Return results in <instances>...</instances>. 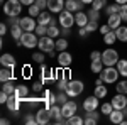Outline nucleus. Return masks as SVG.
<instances>
[{
    "mask_svg": "<svg viewBox=\"0 0 127 125\" xmlns=\"http://www.w3.org/2000/svg\"><path fill=\"white\" fill-rule=\"evenodd\" d=\"M119 76H120V73H119L117 66H105L103 71L100 73V78L103 79L105 85H114V83H117Z\"/></svg>",
    "mask_w": 127,
    "mask_h": 125,
    "instance_id": "1",
    "label": "nucleus"
},
{
    "mask_svg": "<svg viewBox=\"0 0 127 125\" xmlns=\"http://www.w3.org/2000/svg\"><path fill=\"white\" fill-rule=\"evenodd\" d=\"M22 12V3L19 0H7L3 2V14L7 17H19Z\"/></svg>",
    "mask_w": 127,
    "mask_h": 125,
    "instance_id": "2",
    "label": "nucleus"
},
{
    "mask_svg": "<svg viewBox=\"0 0 127 125\" xmlns=\"http://www.w3.org/2000/svg\"><path fill=\"white\" fill-rule=\"evenodd\" d=\"M39 44V39H37V36L34 34V32H24L22 34V37L17 41V48H27V49H32V48H36Z\"/></svg>",
    "mask_w": 127,
    "mask_h": 125,
    "instance_id": "3",
    "label": "nucleus"
},
{
    "mask_svg": "<svg viewBox=\"0 0 127 125\" xmlns=\"http://www.w3.org/2000/svg\"><path fill=\"white\" fill-rule=\"evenodd\" d=\"M83 90H85L83 81H80V79H69V81H68L66 93H68L69 98H76L78 95H81V93H83Z\"/></svg>",
    "mask_w": 127,
    "mask_h": 125,
    "instance_id": "4",
    "label": "nucleus"
},
{
    "mask_svg": "<svg viewBox=\"0 0 127 125\" xmlns=\"http://www.w3.org/2000/svg\"><path fill=\"white\" fill-rule=\"evenodd\" d=\"M119 59H120L119 58V52L112 48L105 49V51L102 52V63H103L105 66H115L119 63Z\"/></svg>",
    "mask_w": 127,
    "mask_h": 125,
    "instance_id": "5",
    "label": "nucleus"
},
{
    "mask_svg": "<svg viewBox=\"0 0 127 125\" xmlns=\"http://www.w3.org/2000/svg\"><path fill=\"white\" fill-rule=\"evenodd\" d=\"M58 22L61 27H66V29H71L73 25H75V15H73V12H69V10H63V12H59V17H58Z\"/></svg>",
    "mask_w": 127,
    "mask_h": 125,
    "instance_id": "6",
    "label": "nucleus"
},
{
    "mask_svg": "<svg viewBox=\"0 0 127 125\" xmlns=\"http://www.w3.org/2000/svg\"><path fill=\"white\" fill-rule=\"evenodd\" d=\"M37 48L42 51V52H53L54 49H56V41L53 37H49V36H42L39 37V44H37Z\"/></svg>",
    "mask_w": 127,
    "mask_h": 125,
    "instance_id": "7",
    "label": "nucleus"
},
{
    "mask_svg": "<svg viewBox=\"0 0 127 125\" xmlns=\"http://www.w3.org/2000/svg\"><path fill=\"white\" fill-rule=\"evenodd\" d=\"M41 79L46 81H56L58 79V71H54L53 68H48L44 63L41 64Z\"/></svg>",
    "mask_w": 127,
    "mask_h": 125,
    "instance_id": "8",
    "label": "nucleus"
},
{
    "mask_svg": "<svg viewBox=\"0 0 127 125\" xmlns=\"http://www.w3.org/2000/svg\"><path fill=\"white\" fill-rule=\"evenodd\" d=\"M19 25L24 29V32H34L36 27H37V22H36V17L27 15V17H20Z\"/></svg>",
    "mask_w": 127,
    "mask_h": 125,
    "instance_id": "9",
    "label": "nucleus"
},
{
    "mask_svg": "<svg viewBox=\"0 0 127 125\" xmlns=\"http://www.w3.org/2000/svg\"><path fill=\"white\" fill-rule=\"evenodd\" d=\"M76 110H78V105L73 101V100H68L66 103H63L61 105V112H63V117L68 120L69 117H73L75 113H76Z\"/></svg>",
    "mask_w": 127,
    "mask_h": 125,
    "instance_id": "10",
    "label": "nucleus"
},
{
    "mask_svg": "<svg viewBox=\"0 0 127 125\" xmlns=\"http://www.w3.org/2000/svg\"><path fill=\"white\" fill-rule=\"evenodd\" d=\"M98 105H100V98L97 95L93 96H87L85 100H83V110L85 112H93V110H97Z\"/></svg>",
    "mask_w": 127,
    "mask_h": 125,
    "instance_id": "11",
    "label": "nucleus"
},
{
    "mask_svg": "<svg viewBox=\"0 0 127 125\" xmlns=\"http://www.w3.org/2000/svg\"><path fill=\"white\" fill-rule=\"evenodd\" d=\"M51 118H53V117H51V112H49V108H46V106L36 112V120H37V124H39V125L49 124Z\"/></svg>",
    "mask_w": 127,
    "mask_h": 125,
    "instance_id": "12",
    "label": "nucleus"
},
{
    "mask_svg": "<svg viewBox=\"0 0 127 125\" xmlns=\"http://www.w3.org/2000/svg\"><path fill=\"white\" fill-rule=\"evenodd\" d=\"M41 100H42V103L46 108H51L53 105H56L58 103V95H54L53 91H49V90H44V93L41 96Z\"/></svg>",
    "mask_w": 127,
    "mask_h": 125,
    "instance_id": "13",
    "label": "nucleus"
},
{
    "mask_svg": "<svg viewBox=\"0 0 127 125\" xmlns=\"http://www.w3.org/2000/svg\"><path fill=\"white\" fill-rule=\"evenodd\" d=\"M71 63H73V56L69 54L68 51H61L58 54V64L59 68H64V69H68L71 66Z\"/></svg>",
    "mask_w": 127,
    "mask_h": 125,
    "instance_id": "14",
    "label": "nucleus"
},
{
    "mask_svg": "<svg viewBox=\"0 0 127 125\" xmlns=\"http://www.w3.org/2000/svg\"><path fill=\"white\" fill-rule=\"evenodd\" d=\"M48 10L51 14H59L64 10V0H48Z\"/></svg>",
    "mask_w": 127,
    "mask_h": 125,
    "instance_id": "15",
    "label": "nucleus"
},
{
    "mask_svg": "<svg viewBox=\"0 0 127 125\" xmlns=\"http://www.w3.org/2000/svg\"><path fill=\"white\" fill-rule=\"evenodd\" d=\"M112 105H114V108H117V110H124L127 106V95L117 93V95L112 98Z\"/></svg>",
    "mask_w": 127,
    "mask_h": 125,
    "instance_id": "16",
    "label": "nucleus"
},
{
    "mask_svg": "<svg viewBox=\"0 0 127 125\" xmlns=\"http://www.w3.org/2000/svg\"><path fill=\"white\" fill-rule=\"evenodd\" d=\"M0 64H2L3 68H10V69H14L15 64H17V59L14 58L10 52H5V54L0 56Z\"/></svg>",
    "mask_w": 127,
    "mask_h": 125,
    "instance_id": "17",
    "label": "nucleus"
},
{
    "mask_svg": "<svg viewBox=\"0 0 127 125\" xmlns=\"http://www.w3.org/2000/svg\"><path fill=\"white\" fill-rule=\"evenodd\" d=\"M83 2L81 0H64V9L69 10V12H80L83 9Z\"/></svg>",
    "mask_w": 127,
    "mask_h": 125,
    "instance_id": "18",
    "label": "nucleus"
},
{
    "mask_svg": "<svg viewBox=\"0 0 127 125\" xmlns=\"http://www.w3.org/2000/svg\"><path fill=\"white\" fill-rule=\"evenodd\" d=\"M122 17H120V14H112V15H108V19H107V24L110 25V29L112 30H115L119 29L120 25H122Z\"/></svg>",
    "mask_w": 127,
    "mask_h": 125,
    "instance_id": "19",
    "label": "nucleus"
},
{
    "mask_svg": "<svg viewBox=\"0 0 127 125\" xmlns=\"http://www.w3.org/2000/svg\"><path fill=\"white\" fill-rule=\"evenodd\" d=\"M20 103H22V101H20L15 95H10L5 105H7V108H9L10 112H19V110H20Z\"/></svg>",
    "mask_w": 127,
    "mask_h": 125,
    "instance_id": "20",
    "label": "nucleus"
},
{
    "mask_svg": "<svg viewBox=\"0 0 127 125\" xmlns=\"http://www.w3.org/2000/svg\"><path fill=\"white\" fill-rule=\"evenodd\" d=\"M88 20H90V19H88L87 12H81V10L76 12V15H75V24H76L78 27H85V25L88 24Z\"/></svg>",
    "mask_w": 127,
    "mask_h": 125,
    "instance_id": "21",
    "label": "nucleus"
},
{
    "mask_svg": "<svg viewBox=\"0 0 127 125\" xmlns=\"http://www.w3.org/2000/svg\"><path fill=\"white\" fill-rule=\"evenodd\" d=\"M108 118H110V122H112V124H119V125H120V124H122V120L126 118V115H124V112H122V110L114 108V112L108 115Z\"/></svg>",
    "mask_w": 127,
    "mask_h": 125,
    "instance_id": "22",
    "label": "nucleus"
},
{
    "mask_svg": "<svg viewBox=\"0 0 127 125\" xmlns=\"http://www.w3.org/2000/svg\"><path fill=\"white\" fill-rule=\"evenodd\" d=\"M98 120H100V113H97V110L87 112V118H85V124L87 125H97Z\"/></svg>",
    "mask_w": 127,
    "mask_h": 125,
    "instance_id": "23",
    "label": "nucleus"
},
{
    "mask_svg": "<svg viewBox=\"0 0 127 125\" xmlns=\"http://www.w3.org/2000/svg\"><path fill=\"white\" fill-rule=\"evenodd\" d=\"M14 95L19 98L20 101H24L26 98H27V95H29V88L24 86V85H17V88H15V93Z\"/></svg>",
    "mask_w": 127,
    "mask_h": 125,
    "instance_id": "24",
    "label": "nucleus"
},
{
    "mask_svg": "<svg viewBox=\"0 0 127 125\" xmlns=\"http://www.w3.org/2000/svg\"><path fill=\"white\" fill-rule=\"evenodd\" d=\"M10 79H14V69L2 66V71H0V81L5 83V81H10Z\"/></svg>",
    "mask_w": 127,
    "mask_h": 125,
    "instance_id": "25",
    "label": "nucleus"
},
{
    "mask_svg": "<svg viewBox=\"0 0 127 125\" xmlns=\"http://www.w3.org/2000/svg\"><path fill=\"white\" fill-rule=\"evenodd\" d=\"M53 22V17H51V12H41L37 15V24H42V25H49Z\"/></svg>",
    "mask_w": 127,
    "mask_h": 125,
    "instance_id": "26",
    "label": "nucleus"
},
{
    "mask_svg": "<svg viewBox=\"0 0 127 125\" xmlns=\"http://www.w3.org/2000/svg\"><path fill=\"white\" fill-rule=\"evenodd\" d=\"M15 83H14V79H10V81H5V83H2V91H5V93H9V95H14L15 93Z\"/></svg>",
    "mask_w": 127,
    "mask_h": 125,
    "instance_id": "27",
    "label": "nucleus"
},
{
    "mask_svg": "<svg viewBox=\"0 0 127 125\" xmlns=\"http://www.w3.org/2000/svg\"><path fill=\"white\" fill-rule=\"evenodd\" d=\"M115 41H117V34H115V30H110V32H107V34L103 36V42H105L107 46H114Z\"/></svg>",
    "mask_w": 127,
    "mask_h": 125,
    "instance_id": "28",
    "label": "nucleus"
},
{
    "mask_svg": "<svg viewBox=\"0 0 127 125\" xmlns=\"http://www.w3.org/2000/svg\"><path fill=\"white\" fill-rule=\"evenodd\" d=\"M115 34L120 42H127V25H120L119 29H115Z\"/></svg>",
    "mask_w": 127,
    "mask_h": 125,
    "instance_id": "29",
    "label": "nucleus"
},
{
    "mask_svg": "<svg viewBox=\"0 0 127 125\" xmlns=\"http://www.w3.org/2000/svg\"><path fill=\"white\" fill-rule=\"evenodd\" d=\"M22 34H24V29L20 27V25H12L10 27V36L15 39V41H19L22 37Z\"/></svg>",
    "mask_w": 127,
    "mask_h": 125,
    "instance_id": "30",
    "label": "nucleus"
},
{
    "mask_svg": "<svg viewBox=\"0 0 127 125\" xmlns=\"http://www.w3.org/2000/svg\"><path fill=\"white\" fill-rule=\"evenodd\" d=\"M119 69V73H120V76L127 78V59H119V63L115 64Z\"/></svg>",
    "mask_w": 127,
    "mask_h": 125,
    "instance_id": "31",
    "label": "nucleus"
},
{
    "mask_svg": "<svg viewBox=\"0 0 127 125\" xmlns=\"http://www.w3.org/2000/svg\"><path fill=\"white\" fill-rule=\"evenodd\" d=\"M103 63L102 61H92V64H90V69H92V73H97V75H100L102 71H103Z\"/></svg>",
    "mask_w": 127,
    "mask_h": 125,
    "instance_id": "32",
    "label": "nucleus"
},
{
    "mask_svg": "<svg viewBox=\"0 0 127 125\" xmlns=\"http://www.w3.org/2000/svg\"><path fill=\"white\" fill-rule=\"evenodd\" d=\"M119 12H120V3H117V2H114L112 5H107V7H105V14H107V15L119 14Z\"/></svg>",
    "mask_w": 127,
    "mask_h": 125,
    "instance_id": "33",
    "label": "nucleus"
},
{
    "mask_svg": "<svg viewBox=\"0 0 127 125\" xmlns=\"http://www.w3.org/2000/svg\"><path fill=\"white\" fill-rule=\"evenodd\" d=\"M93 95H97L98 98H100V100H102V98H105V96L108 95V90H107V86H105V85L95 86V93H93Z\"/></svg>",
    "mask_w": 127,
    "mask_h": 125,
    "instance_id": "34",
    "label": "nucleus"
},
{
    "mask_svg": "<svg viewBox=\"0 0 127 125\" xmlns=\"http://www.w3.org/2000/svg\"><path fill=\"white\" fill-rule=\"evenodd\" d=\"M68 49V41L64 37H59V39H56V51H66Z\"/></svg>",
    "mask_w": 127,
    "mask_h": 125,
    "instance_id": "35",
    "label": "nucleus"
},
{
    "mask_svg": "<svg viewBox=\"0 0 127 125\" xmlns=\"http://www.w3.org/2000/svg\"><path fill=\"white\" fill-rule=\"evenodd\" d=\"M66 124H68V125H81V124H85V120H83L80 115L75 113L73 117H69L68 120H66Z\"/></svg>",
    "mask_w": 127,
    "mask_h": 125,
    "instance_id": "36",
    "label": "nucleus"
},
{
    "mask_svg": "<svg viewBox=\"0 0 127 125\" xmlns=\"http://www.w3.org/2000/svg\"><path fill=\"white\" fill-rule=\"evenodd\" d=\"M41 12H42V10L39 9V5H37L36 2H34L32 5H29V15L31 17H36V19H37V15H39Z\"/></svg>",
    "mask_w": 127,
    "mask_h": 125,
    "instance_id": "37",
    "label": "nucleus"
},
{
    "mask_svg": "<svg viewBox=\"0 0 127 125\" xmlns=\"http://www.w3.org/2000/svg\"><path fill=\"white\" fill-rule=\"evenodd\" d=\"M112 112H114V105H112V101H110V103H103V105L100 106V113H103V115L108 117Z\"/></svg>",
    "mask_w": 127,
    "mask_h": 125,
    "instance_id": "38",
    "label": "nucleus"
},
{
    "mask_svg": "<svg viewBox=\"0 0 127 125\" xmlns=\"http://www.w3.org/2000/svg\"><path fill=\"white\" fill-rule=\"evenodd\" d=\"M108 3H107V0H93L92 2V9H95V10H102V9H105Z\"/></svg>",
    "mask_w": 127,
    "mask_h": 125,
    "instance_id": "39",
    "label": "nucleus"
},
{
    "mask_svg": "<svg viewBox=\"0 0 127 125\" xmlns=\"http://www.w3.org/2000/svg\"><path fill=\"white\" fill-rule=\"evenodd\" d=\"M59 34H61V30H59L56 25H48V36L49 37L56 39V37H59Z\"/></svg>",
    "mask_w": 127,
    "mask_h": 125,
    "instance_id": "40",
    "label": "nucleus"
},
{
    "mask_svg": "<svg viewBox=\"0 0 127 125\" xmlns=\"http://www.w3.org/2000/svg\"><path fill=\"white\" fill-rule=\"evenodd\" d=\"M68 81H69V79H66V78H58V81H56V86H58L59 91H66Z\"/></svg>",
    "mask_w": 127,
    "mask_h": 125,
    "instance_id": "41",
    "label": "nucleus"
},
{
    "mask_svg": "<svg viewBox=\"0 0 127 125\" xmlns=\"http://www.w3.org/2000/svg\"><path fill=\"white\" fill-rule=\"evenodd\" d=\"M115 90H117V93H124V95H127V79L119 81L117 86H115Z\"/></svg>",
    "mask_w": 127,
    "mask_h": 125,
    "instance_id": "42",
    "label": "nucleus"
},
{
    "mask_svg": "<svg viewBox=\"0 0 127 125\" xmlns=\"http://www.w3.org/2000/svg\"><path fill=\"white\" fill-rule=\"evenodd\" d=\"M87 27L88 32H95L97 29H100V25H98V20H88V24L85 25Z\"/></svg>",
    "mask_w": 127,
    "mask_h": 125,
    "instance_id": "43",
    "label": "nucleus"
},
{
    "mask_svg": "<svg viewBox=\"0 0 127 125\" xmlns=\"http://www.w3.org/2000/svg\"><path fill=\"white\" fill-rule=\"evenodd\" d=\"M87 14H88V19H90V20H98V19H100V10L90 9Z\"/></svg>",
    "mask_w": 127,
    "mask_h": 125,
    "instance_id": "44",
    "label": "nucleus"
},
{
    "mask_svg": "<svg viewBox=\"0 0 127 125\" xmlns=\"http://www.w3.org/2000/svg\"><path fill=\"white\" fill-rule=\"evenodd\" d=\"M36 32H37V36H39V37H42V36H48V25L37 24V27H36Z\"/></svg>",
    "mask_w": 127,
    "mask_h": 125,
    "instance_id": "45",
    "label": "nucleus"
},
{
    "mask_svg": "<svg viewBox=\"0 0 127 125\" xmlns=\"http://www.w3.org/2000/svg\"><path fill=\"white\" fill-rule=\"evenodd\" d=\"M44 54H42V52H34V54H32V61H34V63H37V64H42V63H44Z\"/></svg>",
    "mask_w": 127,
    "mask_h": 125,
    "instance_id": "46",
    "label": "nucleus"
},
{
    "mask_svg": "<svg viewBox=\"0 0 127 125\" xmlns=\"http://www.w3.org/2000/svg\"><path fill=\"white\" fill-rule=\"evenodd\" d=\"M68 93H66V91H59L58 93V103L59 105H63V103H66V101H68Z\"/></svg>",
    "mask_w": 127,
    "mask_h": 125,
    "instance_id": "47",
    "label": "nucleus"
},
{
    "mask_svg": "<svg viewBox=\"0 0 127 125\" xmlns=\"http://www.w3.org/2000/svg\"><path fill=\"white\" fill-rule=\"evenodd\" d=\"M24 122L27 125H36L37 124V120H36V115H32V113H29V115H26V118H24Z\"/></svg>",
    "mask_w": 127,
    "mask_h": 125,
    "instance_id": "48",
    "label": "nucleus"
},
{
    "mask_svg": "<svg viewBox=\"0 0 127 125\" xmlns=\"http://www.w3.org/2000/svg\"><path fill=\"white\" fill-rule=\"evenodd\" d=\"M42 85H44V81H42V79H39V81H34L32 90H34L36 93H39V91H42Z\"/></svg>",
    "mask_w": 127,
    "mask_h": 125,
    "instance_id": "49",
    "label": "nucleus"
},
{
    "mask_svg": "<svg viewBox=\"0 0 127 125\" xmlns=\"http://www.w3.org/2000/svg\"><path fill=\"white\" fill-rule=\"evenodd\" d=\"M22 76H24V78H31V76H32V68L26 64V66L22 68Z\"/></svg>",
    "mask_w": 127,
    "mask_h": 125,
    "instance_id": "50",
    "label": "nucleus"
},
{
    "mask_svg": "<svg viewBox=\"0 0 127 125\" xmlns=\"http://www.w3.org/2000/svg\"><path fill=\"white\" fill-rule=\"evenodd\" d=\"M120 17H122V20L124 22H127V3H124V5H120Z\"/></svg>",
    "mask_w": 127,
    "mask_h": 125,
    "instance_id": "51",
    "label": "nucleus"
},
{
    "mask_svg": "<svg viewBox=\"0 0 127 125\" xmlns=\"http://www.w3.org/2000/svg\"><path fill=\"white\" fill-rule=\"evenodd\" d=\"M90 59H92V61H102V52H100V51H92Z\"/></svg>",
    "mask_w": 127,
    "mask_h": 125,
    "instance_id": "52",
    "label": "nucleus"
},
{
    "mask_svg": "<svg viewBox=\"0 0 127 125\" xmlns=\"http://www.w3.org/2000/svg\"><path fill=\"white\" fill-rule=\"evenodd\" d=\"M9 93H5V91H2V93H0V103H2V105H5V103H7V100H9Z\"/></svg>",
    "mask_w": 127,
    "mask_h": 125,
    "instance_id": "53",
    "label": "nucleus"
},
{
    "mask_svg": "<svg viewBox=\"0 0 127 125\" xmlns=\"http://www.w3.org/2000/svg\"><path fill=\"white\" fill-rule=\"evenodd\" d=\"M98 30L102 32V36H105V34H107V32H110L112 29H110V25L107 24V25H100V29H98Z\"/></svg>",
    "mask_w": 127,
    "mask_h": 125,
    "instance_id": "54",
    "label": "nucleus"
},
{
    "mask_svg": "<svg viewBox=\"0 0 127 125\" xmlns=\"http://www.w3.org/2000/svg\"><path fill=\"white\" fill-rule=\"evenodd\" d=\"M36 3L39 5V9H48V0H36Z\"/></svg>",
    "mask_w": 127,
    "mask_h": 125,
    "instance_id": "55",
    "label": "nucleus"
},
{
    "mask_svg": "<svg viewBox=\"0 0 127 125\" xmlns=\"http://www.w3.org/2000/svg\"><path fill=\"white\" fill-rule=\"evenodd\" d=\"M88 34H90V32L87 30V27H80V30H78V36H80V37H87Z\"/></svg>",
    "mask_w": 127,
    "mask_h": 125,
    "instance_id": "56",
    "label": "nucleus"
},
{
    "mask_svg": "<svg viewBox=\"0 0 127 125\" xmlns=\"http://www.w3.org/2000/svg\"><path fill=\"white\" fill-rule=\"evenodd\" d=\"M5 34H7V25L0 24V36H5Z\"/></svg>",
    "mask_w": 127,
    "mask_h": 125,
    "instance_id": "57",
    "label": "nucleus"
},
{
    "mask_svg": "<svg viewBox=\"0 0 127 125\" xmlns=\"http://www.w3.org/2000/svg\"><path fill=\"white\" fill-rule=\"evenodd\" d=\"M19 2L22 3V5H27V7H29V5H32V3L36 2V0H19Z\"/></svg>",
    "mask_w": 127,
    "mask_h": 125,
    "instance_id": "58",
    "label": "nucleus"
},
{
    "mask_svg": "<svg viewBox=\"0 0 127 125\" xmlns=\"http://www.w3.org/2000/svg\"><path fill=\"white\" fill-rule=\"evenodd\" d=\"M61 34H63V36H69V34H71V30L66 29V27H61Z\"/></svg>",
    "mask_w": 127,
    "mask_h": 125,
    "instance_id": "59",
    "label": "nucleus"
},
{
    "mask_svg": "<svg viewBox=\"0 0 127 125\" xmlns=\"http://www.w3.org/2000/svg\"><path fill=\"white\" fill-rule=\"evenodd\" d=\"M114 2H117V3H120V5H124V3H127V0H114Z\"/></svg>",
    "mask_w": 127,
    "mask_h": 125,
    "instance_id": "60",
    "label": "nucleus"
},
{
    "mask_svg": "<svg viewBox=\"0 0 127 125\" xmlns=\"http://www.w3.org/2000/svg\"><path fill=\"white\" fill-rule=\"evenodd\" d=\"M0 124H3V125H7V124H9V120H7V118H2V120H0Z\"/></svg>",
    "mask_w": 127,
    "mask_h": 125,
    "instance_id": "61",
    "label": "nucleus"
},
{
    "mask_svg": "<svg viewBox=\"0 0 127 125\" xmlns=\"http://www.w3.org/2000/svg\"><path fill=\"white\" fill-rule=\"evenodd\" d=\"M81 2H83V3H85V5H87V3H92V2H93V0H81Z\"/></svg>",
    "mask_w": 127,
    "mask_h": 125,
    "instance_id": "62",
    "label": "nucleus"
}]
</instances>
